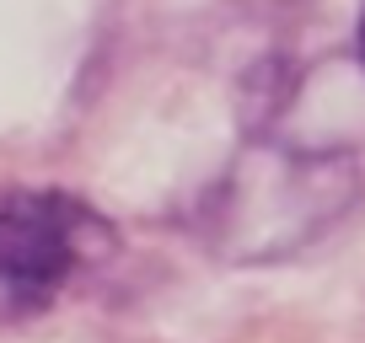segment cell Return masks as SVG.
Masks as SVG:
<instances>
[{
	"label": "cell",
	"mask_w": 365,
	"mask_h": 343,
	"mask_svg": "<svg viewBox=\"0 0 365 343\" xmlns=\"http://www.w3.org/2000/svg\"><path fill=\"white\" fill-rule=\"evenodd\" d=\"M354 194L360 172L349 156L247 150V161L210 194L205 236L215 241V252H226V263H279L339 226Z\"/></svg>",
	"instance_id": "1"
},
{
	"label": "cell",
	"mask_w": 365,
	"mask_h": 343,
	"mask_svg": "<svg viewBox=\"0 0 365 343\" xmlns=\"http://www.w3.org/2000/svg\"><path fill=\"white\" fill-rule=\"evenodd\" d=\"M113 231L81 199L54 188H22L0 199V290L16 306H48Z\"/></svg>",
	"instance_id": "2"
},
{
	"label": "cell",
	"mask_w": 365,
	"mask_h": 343,
	"mask_svg": "<svg viewBox=\"0 0 365 343\" xmlns=\"http://www.w3.org/2000/svg\"><path fill=\"white\" fill-rule=\"evenodd\" d=\"M354 48H360V65H365V6H360V27H354Z\"/></svg>",
	"instance_id": "3"
}]
</instances>
